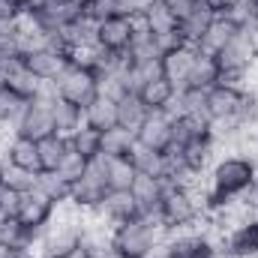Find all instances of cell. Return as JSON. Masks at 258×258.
<instances>
[{
    "instance_id": "74e56055",
    "label": "cell",
    "mask_w": 258,
    "mask_h": 258,
    "mask_svg": "<svg viewBox=\"0 0 258 258\" xmlns=\"http://www.w3.org/2000/svg\"><path fill=\"white\" fill-rule=\"evenodd\" d=\"M69 144H72L84 159H96V156H102V132H99V129H90L87 123L69 135Z\"/></svg>"
},
{
    "instance_id": "8d00e7d4",
    "label": "cell",
    "mask_w": 258,
    "mask_h": 258,
    "mask_svg": "<svg viewBox=\"0 0 258 258\" xmlns=\"http://www.w3.org/2000/svg\"><path fill=\"white\" fill-rule=\"evenodd\" d=\"M135 147V132L123 126H111L102 132V156H129Z\"/></svg>"
},
{
    "instance_id": "7dc6e473",
    "label": "cell",
    "mask_w": 258,
    "mask_h": 258,
    "mask_svg": "<svg viewBox=\"0 0 258 258\" xmlns=\"http://www.w3.org/2000/svg\"><path fill=\"white\" fill-rule=\"evenodd\" d=\"M75 3H78V6H81V9H87V6H90V3H93V0H75Z\"/></svg>"
},
{
    "instance_id": "d6a6232c",
    "label": "cell",
    "mask_w": 258,
    "mask_h": 258,
    "mask_svg": "<svg viewBox=\"0 0 258 258\" xmlns=\"http://www.w3.org/2000/svg\"><path fill=\"white\" fill-rule=\"evenodd\" d=\"M0 189H9V192H30V189H36V174L33 171H24V168H15V165H9L6 159L0 162Z\"/></svg>"
},
{
    "instance_id": "484cf974",
    "label": "cell",
    "mask_w": 258,
    "mask_h": 258,
    "mask_svg": "<svg viewBox=\"0 0 258 258\" xmlns=\"http://www.w3.org/2000/svg\"><path fill=\"white\" fill-rule=\"evenodd\" d=\"M105 159V177H108V189L111 192H129L138 171L132 165L129 156H102Z\"/></svg>"
},
{
    "instance_id": "8992f818",
    "label": "cell",
    "mask_w": 258,
    "mask_h": 258,
    "mask_svg": "<svg viewBox=\"0 0 258 258\" xmlns=\"http://www.w3.org/2000/svg\"><path fill=\"white\" fill-rule=\"evenodd\" d=\"M108 192L111 189H108V177H105V159L96 156V159L87 162L81 177L69 183V207H75L81 213H93L105 201Z\"/></svg>"
},
{
    "instance_id": "4dcf8cb0",
    "label": "cell",
    "mask_w": 258,
    "mask_h": 258,
    "mask_svg": "<svg viewBox=\"0 0 258 258\" xmlns=\"http://www.w3.org/2000/svg\"><path fill=\"white\" fill-rule=\"evenodd\" d=\"M222 81V75H219V66H216V57H210V54H198V60L192 66V75H189V84L186 87H192V90H210L213 84H219ZM183 87V90H186Z\"/></svg>"
},
{
    "instance_id": "277c9868",
    "label": "cell",
    "mask_w": 258,
    "mask_h": 258,
    "mask_svg": "<svg viewBox=\"0 0 258 258\" xmlns=\"http://www.w3.org/2000/svg\"><path fill=\"white\" fill-rule=\"evenodd\" d=\"M87 240V213L75 207H60L57 216L45 225L39 237V255L42 258H66L78 243Z\"/></svg>"
},
{
    "instance_id": "3957f363",
    "label": "cell",
    "mask_w": 258,
    "mask_h": 258,
    "mask_svg": "<svg viewBox=\"0 0 258 258\" xmlns=\"http://www.w3.org/2000/svg\"><path fill=\"white\" fill-rule=\"evenodd\" d=\"M162 237H165V228L150 213H138L108 231V243L120 258H147Z\"/></svg>"
},
{
    "instance_id": "7a4b0ae2",
    "label": "cell",
    "mask_w": 258,
    "mask_h": 258,
    "mask_svg": "<svg viewBox=\"0 0 258 258\" xmlns=\"http://www.w3.org/2000/svg\"><path fill=\"white\" fill-rule=\"evenodd\" d=\"M204 186H180V183H168V189L162 195L159 207H156V219L165 228V234L171 231H186V228H198L201 216H204Z\"/></svg>"
},
{
    "instance_id": "5bb4252c",
    "label": "cell",
    "mask_w": 258,
    "mask_h": 258,
    "mask_svg": "<svg viewBox=\"0 0 258 258\" xmlns=\"http://www.w3.org/2000/svg\"><path fill=\"white\" fill-rule=\"evenodd\" d=\"M21 57H24V63L33 72L36 81H57V75L72 63V54L66 48H57V45H45V48L27 51Z\"/></svg>"
},
{
    "instance_id": "ab89813d",
    "label": "cell",
    "mask_w": 258,
    "mask_h": 258,
    "mask_svg": "<svg viewBox=\"0 0 258 258\" xmlns=\"http://www.w3.org/2000/svg\"><path fill=\"white\" fill-rule=\"evenodd\" d=\"M87 162H90V159H84V156L69 144V150L63 153V159H60V165H57V174L63 177L66 183H72V180H78V177H81V171L87 168Z\"/></svg>"
},
{
    "instance_id": "4316f807",
    "label": "cell",
    "mask_w": 258,
    "mask_h": 258,
    "mask_svg": "<svg viewBox=\"0 0 258 258\" xmlns=\"http://www.w3.org/2000/svg\"><path fill=\"white\" fill-rule=\"evenodd\" d=\"M171 132H174V147H183L195 138L210 132V120L204 114H171Z\"/></svg>"
},
{
    "instance_id": "f6af8a7d",
    "label": "cell",
    "mask_w": 258,
    "mask_h": 258,
    "mask_svg": "<svg viewBox=\"0 0 258 258\" xmlns=\"http://www.w3.org/2000/svg\"><path fill=\"white\" fill-rule=\"evenodd\" d=\"M204 3H207V6H210V9H213L216 15H219V12H222V9H225V6H228L231 0H204Z\"/></svg>"
},
{
    "instance_id": "d4e9b609",
    "label": "cell",
    "mask_w": 258,
    "mask_h": 258,
    "mask_svg": "<svg viewBox=\"0 0 258 258\" xmlns=\"http://www.w3.org/2000/svg\"><path fill=\"white\" fill-rule=\"evenodd\" d=\"M12 246H27L39 252V234L24 228L15 216H3L0 219V249H12Z\"/></svg>"
},
{
    "instance_id": "30bf717a",
    "label": "cell",
    "mask_w": 258,
    "mask_h": 258,
    "mask_svg": "<svg viewBox=\"0 0 258 258\" xmlns=\"http://www.w3.org/2000/svg\"><path fill=\"white\" fill-rule=\"evenodd\" d=\"M198 48L189 45V42H177V45H171V48H165L162 51V57H159V69H162V75L177 87V90H183L186 84H189V75H192V66L198 60Z\"/></svg>"
},
{
    "instance_id": "f1b7e54d",
    "label": "cell",
    "mask_w": 258,
    "mask_h": 258,
    "mask_svg": "<svg viewBox=\"0 0 258 258\" xmlns=\"http://www.w3.org/2000/svg\"><path fill=\"white\" fill-rule=\"evenodd\" d=\"M84 123L90 129H99V132L117 126V102L99 93V96L84 108Z\"/></svg>"
},
{
    "instance_id": "6da1fadb",
    "label": "cell",
    "mask_w": 258,
    "mask_h": 258,
    "mask_svg": "<svg viewBox=\"0 0 258 258\" xmlns=\"http://www.w3.org/2000/svg\"><path fill=\"white\" fill-rule=\"evenodd\" d=\"M207 183H204V216H213L219 210H225L228 204H234L240 195L246 192L258 177V168L237 156V153H219L216 162L210 165V171L204 174Z\"/></svg>"
},
{
    "instance_id": "d590c367",
    "label": "cell",
    "mask_w": 258,
    "mask_h": 258,
    "mask_svg": "<svg viewBox=\"0 0 258 258\" xmlns=\"http://www.w3.org/2000/svg\"><path fill=\"white\" fill-rule=\"evenodd\" d=\"M36 144H39V165H42V171H57L63 153L69 150V138L54 132V135H48V138H42Z\"/></svg>"
},
{
    "instance_id": "8fae6325",
    "label": "cell",
    "mask_w": 258,
    "mask_h": 258,
    "mask_svg": "<svg viewBox=\"0 0 258 258\" xmlns=\"http://www.w3.org/2000/svg\"><path fill=\"white\" fill-rule=\"evenodd\" d=\"M171 150L180 156L183 168H186L192 177H204V174L210 171V165L216 162V156H219V144H216L213 132H207V135L195 138V141L183 144V147H171Z\"/></svg>"
},
{
    "instance_id": "f35d334b",
    "label": "cell",
    "mask_w": 258,
    "mask_h": 258,
    "mask_svg": "<svg viewBox=\"0 0 258 258\" xmlns=\"http://www.w3.org/2000/svg\"><path fill=\"white\" fill-rule=\"evenodd\" d=\"M36 189L42 195H48L57 207H66L69 204V183L57 171H39L36 174Z\"/></svg>"
},
{
    "instance_id": "44dd1931",
    "label": "cell",
    "mask_w": 258,
    "mask_h": 258,
    "mask_svg": "<svg viewBox=\"0 0 258 258\" xmlns=\"http://www.w3.org/2000/svg\"><path fill=\"white\" fill-rule=\"evenodd\" d=\"M135 96L147 105V111H171V105H174V99H177V87H174L165 75H156V78H150Z\"/></svg>"
},
{
    "instance_id": "7c38bea8",
    "label": "cell",
    "mask_w": 258,
    "mask_h": 258,
    "mask_svg": "<svg viewBox=\"0 0 258 258\" xmlns=\"http://www.w3.org/2000/svg\"><path fill=\"white\" fill-rule=\"evenodd\" d=\"M51 102H54V99H45V96H30V105L24 108V114H21V120H18L15 132L27 135V138H33V141H42V138L54 135L57 129H54Z\"/></svg>"
},
{
    "instance_id": "9a60e30c",
    "label": "cell",
    "mask_w": 258,
    "mask_h": 258,
    "mask_svg": "<svg viewBox=\"0 0 258 258\" xmlns=\"http://www.w3.org/2000/svg\"><path fill=\"white\" fill-rule=\"evenodd\" d=\"M135 141L156 150V153H168L174 147V132H171V111H150L144 117V123L135 132Z\"/></svg>"
},
{
    "instance_id": "e575fe53",
    "label": "cell",
    "mask_w": 258,
    "mask_h": 258,
    "mask_svg": "<svg viewBox=\"0 0 258 258\" xmlns=\"http://www.w3.org/2000/svg\"><path fill=\"white\" fill-rule=\"evenodd\" d=\"M129 159H132V165H135L138 174L162 177V171H165V153H156V150H150V147H144V144H138V141H135V147L129 150Z\"/></svg>"
},
{
    "instance_id": "681fc988",
    "label": "cell",
    "mask_w": 258,
    "mask_h": 258,
    "mask_svg": "<svg viewBox=\"0 0 258 258\" xmlns=\"http://www.w3.org/2000/svg\"><path fill=\"white\" fill-rule=\"evenodd\" d=\"M39 258H42V255H39Z\"/></svg>"
},
{
    "instance_id": "2e32d148",
    "label": "cell",
    "mask_w": 258,
    "mask_h": 258,
    "mask_svg": "<svg viewBox=\"0 0 258 258\" xmlns=\"http://www.w3.org/2000/svg\"><path fill=\"white\" fill-rule=\"evenodd\" d=\"M222 252L231 258H258V216H246L222 237Z\"/></svg>"
},
{
    "instance_id": "bcb514c9",
    "label": "cell",
    "mask_w": 258,
    "mask_h": 258,
    "mask_svg": "<svg viewBox=\"0 0 258 258\" xmlns=\"http://www.w3.org/2000/svg\"><path fill=\"white\" fill-rule=\"evenodd\" d=\"M45 3H51V0H27V9H36V6H45Z\"/></svg>"
},
{
    "instance_id": "ee69618b",
    "label": "cell",
    "mask_w": 258,
    "mask_h": 258,
    "mask_svg": "<svg viewBox=\"0 0 258 258\" xmlns=\"http://www.w3.org/2000/svg\"><path fill=\"white\" fill-rule=\"evenodd\" d=\"M66 258H93V246L84 240V243H78V246H75V249H72Z\"/></svg>"
},
{
    "instance_id": "4fadbf2b",
    "label": "cell",
    "mask_w": 258,
    "mask_h": 258,
    "mask_svg": "<svg viewBox=\"0 0 258 258\" xmlns=\"http://www.w3.org/2000/svg\"><path fill=\"white\" fill-rule=\"evenodd\" d=\"M138 18H141V24L162 42V48H171V45L180 42V36H177V15L165 6V0H150Z\"/></svg>"
},
{
    "instance_id": "ba28073f",
    "label": "cell",
    "mask_w": 258,
    "mask_h": 258,
    "mask_svg": "<svg viewBox=\"0 0 258 258\" xmlns=\"http://www.w3.org/2000/svg\"><path fill=\"white\" fill-rule=\"evenodd\" d=\"M57 204L48 198V195H42L39 189H30V192H24L18 198V204H15V219L24 225V228H30V231H36L39 237H42V231H45V225L57 216Z\"/></svg>"
},
{
    "instance_id": "52a82bcc",
    "label": "cell",
    "mask_w": 258,
    "mask_h": 258,
    "mask_svg": "<svg viewBox=\"0 0 258 258\" xmlns=\"http://www.w3.org/2000/svg\"><path fill=\"white\" fill-rule=\"evenodd\" d=\"M54 90H57L60 99L72 102V105H78V108L84 111V108L99 96V75H96L93 66L81 63V60H72V63L57 75Z\"/></svg>"
},
{
    "instance_id": "e0dca14e",
    "label": "cell",
    "mask_w": 258,
    "mask_h": 258,
    "mask_svg": "<svg viewBox=\"0 0 258 258\" xmlns=\"http://www.w3.org/2000/svg\"><path fill=\"white\" fill-rule=\"evenodd\" d=\"M141 210H138V204L132 201V195L129 192H108L105 195V201L93 210V213H87L93 222H99L102 228H114V225H120V222H126L132 216H138Z\"/></svg>"
},
{
    "instance_id": "7bdbcfd3",
    "label": "cell",
    "mask_w": 258,
    "mask_h": 258,
    "mask_svg": "<svg viewBox=\"0 0 258 258\" xmlns=\"http://www.w3.org/2000/svg\"><path fill=\"white\" fill-rule=\"evenodd\" d=\"M21 6L15 0H0V21H9V18H18Z\"/></svg>"
},
{
    "instance_id": "f546056e",
    "label": "cell",
    "mask_w": 258,
    "mask_h": 258,
    "mask_svg": "<svg viewBox=\"0 0 258 258\" xmlns=\"http://www.w3.org/2000/svg\"><path fill=\"white\" fill-rule=\"evenodd\" d=\"M51 114H54V129H57V135H66V138H69L75 129L84 126V111H81L78 105L60 99V96L51 102Z\"/></svg>"
},
{
    "instance_id": "836d02e7",
    "label": "cell",
    "mask_w": 258,
    "mask_h": 258,
    "mask_svg": "<svg viewBox=\"0 0 258 258\" xmlns=\"http://www.w3.org/2000/svg\"><path fill=\"white\" fill-rule=\"evenodd\" d=\"M147 114H150V111H147V105H144L135 93H126L123 99H117V126L138 132V126L144 123V117H147Z\"/></svg>"
},
{
    "instance_id": "83f0119b",
    "label": "cell",
    "mask_w": 258,
    "mask_h": 258,
    "mask_svg": "<svg viewBox=\"0 0 258 258\" xmlns=\"http://www.w3.org/2000/svg\"><path fill=\"white\" fill-rule=\"evenodd\" d=\"M234 30H237V27H234L225 15H216V18L210 21V27L204 30V36L198 39V45H195V48L213 57V54H219V48H222V45L234 36Z\"/></svg>"
},
{
    "instance_id": "d6986e66",
    "label": "cell",
    "mask_w": 258,
    "mask_h": 258,
    "mask_svg": "<svg viewBox=\"0 0 258 258\" xmlns=\"http://www.w3.org/2000/svg\"><path fill=\"white\" fill-rule=\"evenodd\" d=\"M3 159L15 168H24V171H33L39 174L42 165H39V144L21 132H12L6 138V147H3Z\"/></svg>"
},
{
    "instance_id": "9c48e42d",
    "label": "cell",
    "mask_w": 258,
    "mask_h": 258,
    "mask_svg": "<svg viewBox=\"0 0 258 258\" xmlns=\"http://www.w3.org/2000/svg\"><path fill=\"white\" fill-rule=\"evenodd\" d=\"M135 36V18L126 15H108L96 21V48L108 54H126Z\"/></svg>"
},
{
    "instance_id": "c3c4849f",
    "label": "cell",
    "mask_w": 258,
    "mask_h": 258,
    "mask_svg": "<svg viewBox=\"0 0 258 258\" xmlns=\"http://www.w3.org/2000/svg\"><path fill=\"white\" fill-rule=\"evenodd\" d=\"M3 216H6V213H3V201H0V219H3Z\"/></svg>"
},
{
    "instance_id": "603a6c76",
    "label": "cell",
    "mask_w": 258,
    "mask_h": 258,
    "mask_svg": "<svg viewBox=\"0 0 258 258\" xmlns=\"http://www.w3.org/2000/svg\"><path fill=\"white\" fill-rule=\"evenodd\" d=\"M216 18V12L204 3V0H198V6H195L192 12L186 15V18H180L177 21V36H180V42H189V45H198V39L204 36V30L210 27V21Z\"/></svg>"
},
{
    "instance_id": "7402d4cb",
    "label": "cell",
    "mask_w": 258,
    "mask_h": 258,
    "mask_svg": "<svg viewBox=\"0 0 258 258\" xmlns=\"http://www.w3.org/2000/svg\"><path fill=\"white\" fill-rule=\"evenodd\" d=\"M0 81L9 84V87H15V90H21L24 96H33V93L39 90V84H42V81L33 78V72L27 69V63H24L21 54H18V57H9V60L0 63Z\"/></svg>"
},
{
    "instance_id": "cb8c5ba5",
    "label": "cell",
    "mask_w": 258,
    "mask_h": 258,
    "mask_svg": "<svg viewBox=\"0 0 258 258\" xmlns=\"http://www.w3.org/2000/svg\"><path fill=\"white\" fill-rule=\"evenodd\" d=\"M27 105H30V96H24L21 90H15V87L0 81V126L15 132V126H18V120H21Z\"/></svg>"
},
{
    "instance_id": "ffe728a7",
    "label": "cell",
    "mask_w": 258,
    "mask_h": 258,
    "mask_svg": "<svg viewBox=\"0 0 258 258\" xmlns=\"http://www.w3.org/2000/svg\"><path fill=\"white\" fill-rule=\"evenodd\" d=\"M168 189V183L162 180V177H153V174H138L135 177V183H132V201L138 204V210L141 213H150V216H156V207H159V201H162V195Z\"/></svg>"
},
{
    "instance_id": "60d3db41",
    "label": "cell",
    "mask_w": 258,
    "mask_h": 258,
    "mask_svg": "<svg viewBox=\"0 0 258 258\" xmlns=\"http://www.w3.org/2000/svg\"><path fill=\"white\" fill-rule=\"evenodd\" d=\"M165 6H168V9L177 15V21H180V18H186L195 6H198V0H165Z\"/></svg>"
},
{
    "instance_id": "1f68e13d",
    "label": "cell",
    "mask_w": 258,
    "mask_h": 258,
    "mask_svg": "<svg viewBox=\"0 0 258 258\" xmlns=\"http://www.w3.org/2000/svg\"><path fill=\"white\" fill-rule=\"evenodd\" d=\"M219 15H225L237 30H255L258 27V0H231Z\"/></svg>"
},
{
    "instance_id": "b9f144b4",
    "label": "cell",
    "mask_w": 258,
    "mask_h": 258,
    "mask_svg": "<svg viewBox=\"0 0 258 258\" xmlns=\"http://www.w3.org/2000/svg\"><path fill=\"white\" fill-rule=\"evenodd\" d=\"M0 258H39V252L27 246H12V249H0Z\"/></svg>"
},
{
    "instance_id": "ac0fdd59",
    "label": "cell",
    "mask_w": 258,
    "mask_h": 258,
    "mask_svg": "<svg viewBox=\"0 0 258 258\" xmlns=\"http://www.w3.org/2000/svg\"><path fill=\"white\" fill-rule=\"evenodd\" d=\"M33 12H36L39 24H42L48 33H60V30H66L69 24H75V21L84 15V9H81L75 0H51V3H45V6H36Z\"/></svg>"
},
{
    "instance_id": "5b68a950",
    "label": "cell",
    "mask_w": 258,
    "mask_h": 258,
    "mask_svg": "<svg viewBox=\"0 0 258 258\" xmlns=\"http://www.w3.org/2000/svg\"><path fill=\"white\" fill-rule=\"evenodd\" d=\"M216 66H219V75L222 81H231V84H243L246 75L255 69L258 63V27L255 30H234V36L219 48Z\"/></svg>"
}]
</instances>
